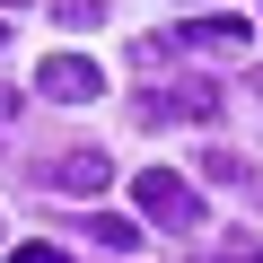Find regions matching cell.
I'll return each instance as SVG.
<instances>
[{"label":"cell","mask_w":263,"mask_h":263,"mask_svg":"<svg viewBox=\"0 0 263 263\" xmlns=\"http://www.w3.org/2000/svg\"><path fill=\"white\" fill-rule=\"evenodd\" d=\"M246 97H263V70H246Z\"/></svg>","instance_id":"cell-9"},{"label":"cell","mask_w":263,"mask_h":263,"mask_svg":"<svg viewBox=\"0 0 263 263\" xmlns=\"http://www.w3.org/2000/svg\"><path fill=\"white\" fill-rule=\"evenodd\" d=\"M184 35H193V44H202V53H246V35H254V27H246V18H228V9H219V18H193V27H184Z\"/></svg>","instance_id":"cell-5"},{"label":"cell","mask_w":263,"mask_h":263,"mask_svg":"<svg viewBox=\"0 0 263 263\" xmlns=\"http://www.w3.org/2000/svg\"><path fill=\"white\" fill-rule=\"evenodd\" d=\"M9 114H18V88H0V123H9Z\"/></svg>","instance_id":"cell-8"},{"label":"cell","mask_w":263,"mask_h":263,"mask_svg":"<svg viewBox=\"0 0 263 263\" xmlns=\"http://www.w3.org/2000/svg\"><path fill=\"white\" fill-rule=\"evenodd\" d=\"M88 237H97L105 254H132V246H149V228L132 219V211H97V219H88Z\"/></svg>","instance_id":"cell-4"},{"label":"cell","mask_w":263,"mask_h":263,"mask_svg":"<svg viewBox=\"0 0 263 263\" xmlns=\"http://www.w3.org/2000/svg\"><path fill=\"white\" fill-rule=\"evenodd\" d=\"M9 263H62V254H53V246H18Z\"/></svg>","instance_id":"cell-7"},{"label":"cell","mask_w":263,"mask_h":263,"mask_svg":"<svg viewBox=\"0 0 263 263\" xmlns=\"http://www.w3.org/2000/svg\"><path fill=\"white\" fill-rule=\"evenodd\" d=\"M228 263H263V254H254V246H246V254H228Z\"/></svg>","instance_id":"cell-10"},{"label":"cell","mask_w":263,"mask_h":263,"mask_svg":"<svg viewBox=\"0 0 263 263\" xmlns=\"http://www.w3.org/2000/svg\"><path fill=\"white\" fill-rule=\"evenodd\" d=\"M44 176H53L62 193H105V176H114V167H105V149H62Z\"/></svg>","instance_id":"cell-3"},{"label":"cell","mask_w":263,"mask_h":263,"mask_svg":"<svg viewBox=\"0 0 263 263\" xmlns=\"http://www.w3.org/2000/svg\"><path fill=\"white\" fill-rule=\"evenodd\" d=\"M132 202H141V219L167 228V237H176V228H184V237L202 228V193H193L176 167H141V176H132Z\"/></svg>","instance_id":"cell-1"},{"label":"cell","mask_w":263,"mask_h":263,"mask_svg":"<svg viewBox=\"0 0 263 263\" xmlns=\"http://www.w3.org/2000/svg\"><path fill=\"white\" fill-rule=\"evenodd\" d=\"M0 44H9V27H0Z\"/></svg>","instance_id":"cell-11"},{"label":"cell","mask_w":263,"mask_h":263,"mask_svg":"<svg viewBox=\"0 0 263 263\" xmlns=\"http://www.w3.org/2000/svg\"><path fill=\"white\" fill-rule=\"evenodd\" d=\"M35 97H53V105H97V97H105V70H97L88 53H53V62H35Z\"/></svg>","instance_id":"cell-2"},{"label":"cell","mask_w":263,"mask_h":263,"mask_svg":"<svg viewBox=\"0 0 263 263\" xmlns=\"http://www.w3.org/2000/svg\"><path fill=\"white\" fill-rule=\"evenodd\" d=\"M202 176H211V184H246V167H237L228 149H211V158H202Z\"/></svg>","instance_id":"cell-6"}]
</instances>
